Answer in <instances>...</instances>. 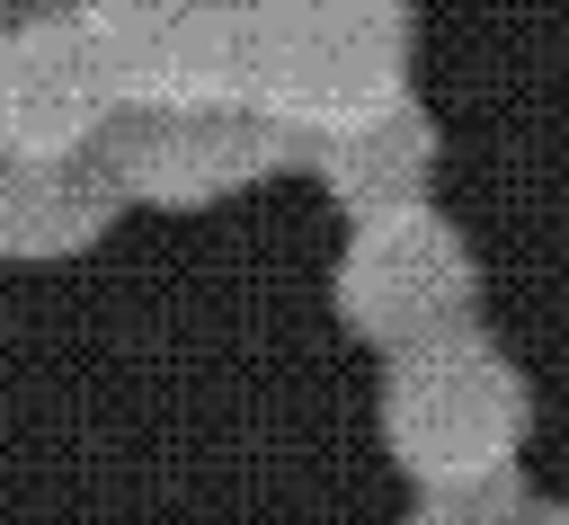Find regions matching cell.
Here are the masks:
<instances>
[{
    "mask_svg": "<svg viewBox=\"0 0 569 525\" xmlns=\"http://www.w3.org/2000/svg\"><path fill=\"white\" fill-rule=\"evenodd\" d=\"M525 427H533V392L480 320L391 356V374H382V445L418 489H462V481L516 472Z\"/></svg>",
    "mask_w": 569,
    "mask_h": 525,
    "instance_id": "cell-2",
    "label": "cell"
},
{
    "mask_svg": "<svg viewBox=\"0 0 569 525\" xmlns=\"http://www.w3.org/2000/svg\"><path fill=\"white\" fill-rule=\"evenodd\" d=\"M329 294L365 347L409 356V347L480 320V258L436 205H391V214H365L347 231Z\"/></svg>",
    "mask_w": 569,
    "mask_h": 525,
    "instance_id": "cell-3",
    "label": "cell"
},
{
    "mask_svg": "<svg viewBox=\"0 0 569 525\" xmlns=\"http://www.w3.org/2000/svg\"><path fill=\"white\" fill-rule=\"evenodd\" d=\"M116 116V89L71 9L0 18V151L27 160H89Z\"/></svg>",
    "mask_w": 569,
    "mask_h": 525,
    "instance_id": "cell-6",
    "label": "cell"
},
{
    "mask_svg": "<svg viewBox=\"0 0 569 525\" xmlns=\"http://www.w3.org/2000/svg\"><path fill=\"white\" fill-rule=\"evenodd\" d=\"M0 9H9V18H18V9H71V0H0Z\"/></svg>",
    "mask_w": 569,
    "mask_h": 525,
    "instance_id": "cell-11",
    "label": "cell"
},
{
    "mask_svg": "<svg viewBox=\"0 0 569 525\" xmlns=\"http://www.w3.org/2000/svg\"><path fill=\"white\" fill-rule=\"evenodd\" d=\"M436 116L418 98H391L356 125H329L311 142H293V160H311V178L365 222V214H391V205H427L436 187Z\"/></svg>",
    "mask_w": 569,
    "mask_h": 525,
    "instance_id": "cell-7",
    "label": "cell"
},
{
    "mask_svg": "<svg viewBox=\"0 0 569 525\" xmlns=\"http://www.w3.org/2000/svg\"><path fill=\"white\" fill-rule=\"evenodd\" d=\"M409 0H249V107L293 142L409 98Z\"/></svg>",
    "mask_w": 569,
    "mask_h": 525,
    "instance_id": "cell-1",
    "label": "cell"
},
{
    "mask_svg": "<svg viewBox=\"0 0 569 525\" xmlns=\"http://www.w3.org/2000/svg\"><path fill=\"white\" fill-rule=\"evenodd\" d=\"M400 525H525V481H462V489H418V507Z\"/></svg>",
    "mask_w": 569,
    "mask_h": 525,
    "instance_id": "cell-9",
    "label": "cell"
},
{
    "mask_svg": "<svg viewBox=\"0 0 569 525\" xmlns=\"http://www.w3.org/2000/svg\"><path fill=\"white\" fill-rule=\"evenodd\" d=\"M116 222V196L98 178V160H27L0 151V258H80L98 249Z\"/></svg>",
    "mask_w": 569,
    "mask_h": 525,
    "instance_id": "cell-8",
    "label": "cell"
},
{
    "mask_svg": "<svg viewBox=\"0 0 569 525\" xmlns=\"http://www.w3.org/2000/svg\"><path fill=\"white\" fill-rule=\"evenodd\" d=\"M525 525H569V516H560L551 498H525Z\"/></svg>",
    "mask_w": 569,
    "mask_h": 525,
    "instance_id": "cell-10",
    "label": "cell"
},
{
    "mask_svg": "<svg viewBox=\"0 0 569 525\" xmlns=\"http://www.w3.org/2000/svg\"><path fill=\"white\" fill-rule=\"evenodd\" d=\"M89 160L116 205L204 214V205L293 169V133L267 125L258 107H116Z\"/></svg>",
    "mask_w": 569,
    "mask_h": 525,
    "instance_id": "cell-4",
    "label": "cell"
},
{
    "mask_svg": "<svg viewBox=\"0 0 569 525\" xmlns=\"http://www.w3.org/2000/svg\"><path fill=\"white\" fill-rule=\"evenodd\" d=\"M116 107H249V0H71Z\"/></svg>",
    "mask_w": 569,
    "mask_h": 525,
    "instance_id": "cell-5",
    "label": "cell"
}]
</instances>
